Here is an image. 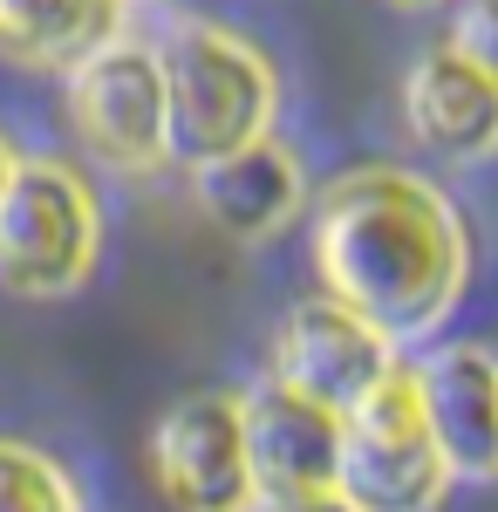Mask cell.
I'll return each mask as SVG.
<instances>
[{"label":"cell","instance_id":"cell-1","mask_svg":"<svg viewBox=\"0 0 498 512\" xmlns=\"http://www.w3.org/2000/svg\"><path fill=\"white\" fill-rule=\"evenodd\" d=\"M314 274L321 294L383 328L396 349L437 335L471 274L458 205L417 171L369 164L335 178L314 205Z\"/></svg>","mask_w":498,"mask_h":512},{"label":"cell","instance_id":"cell-2","mask_svg":"<svg viewBox=\"0 0 498 512\" xmlns=\"http://www.w3.org/2000/svg\"><path fill=\"white\" fill-rule=\"evenodd\" d=\"M157 62H164V137H171L178 164L226 158L273 130L280 82H273L267 55L232 28L185 21L157 48Z\"/></svg>","mask_w":498,"mask_h":512},{"label":"cell","instance_id":"cell-3","mask_svg":"<svg viewBox=\"0 0 498 512\" xmlns=\"http://www.w3.org/2000/svg\"><path fill=\"white\" fill-rule=\"evenodd\" d=\"M335 492L355 512H437L444 492H451V465L430 437L417 369L403 355L342 410Z\"/></svg>","mask_w":498,"mask_h":512},{"label":"cell","instance_id":"cell-4","mask_svg":"<svg viewBox=\"0 0 498 512\" xmlns=\"http://www.w3.org/2000/svg\"><path fill=\"white\" fill-rule=\"evenodd\" d=\"M96 246L103 219L76 171L48 158H14V178L0 192V287L28 301L76 294L96 267Z\"/></svg>","mask_w":498,"mask_h":512},{"label":"cell","instance_id":"cell-5","mask_svg":"<svg viewBox=\"0 0 498 512\" xmlns=\"http://www.w3.org/2000/svg\"><path fill=\"white\" fill-rule=\"evenodd\" d=\"M69 76V123L76 137L96 151L103 164L123 171H157L171 158V137H164V62L144 41H103L89 48Z\"/></svg>","mask_w":498,"mask_h":512},{"label":"cell","instance_id":"cell-6","mask_svg":"<svg viewBox=\"0 0 498 512\" xmlns=\"http://www.w3.org/2000/svg\"><path fill=\"white\" fill-rule=\"evenodd\" d=\"M151 478L171 512H246L253 458H246V403L232 390L185 396L151 431Z\"/></svg>","mask_w":498,"mask_h":512},{"label":"cell","instance_id":"cell-7","mask_svg":"<svg viewBox=\"0 0 498 512\" xmlns=\"http://www.w3.org/2000/svg\"><path fill=\"white\" fill-rule=\"evenodd\" d=\"M396 355L403 349L383 328H369L335 294H314V301H294L280 315V328H273V383L314 396L328 410H348Z\"/></svg>","mask_w":498,"mask_h":512},{"label":"cell","instance_id":"cell-8","mask_svg":"<svg viewBox=\"0 0 498 512\" xmlns=\"http://www.w3.org/2000/svg\"><path fill=\"white\" fill-rule=\"evenodd\" d=\"M417 369V396L430 437L444 451L451 478L471 485H492L498 478V362L478 342H451V349H430Z\"/></svg>","mask_w":498,"mask_h":512},{"label":"cell","instance_id":"cell-9","mask_svg":"<svg viewBox=\"0 0 498 512\" xmlns=\"http://www.w3.org/2000/svg\"><path fill=\"white\" fill-rule=\"evenodd\" d=\"M403 123L423 151L451 164H478L498 151V82L471 69L458 48H430L403 76Z\"/></svg>","mask_w":498,"mask_h":512},{"label":"cell","instance_id":"cell-10","mask_svg":"<svg viewBox=\"0 0 498 512\" xmlns=\"http://www.w3.org/2000/svg\"><path fill=\"white\" fill-rule=\"evenodd\" d=\"M192 192H198V212L226 239H239V246L273 239L307 205L301 164H294L287 144H273V130L253 137V144H239V151H226V158L192 164Z\"/></svg>","mask_w":498,"mask_h":512},{"label":"cell","instance_id":"cell-11","mask_svg":"<svg viewBox=\"0 0 498 512\" xmlns=\"http://www.w3.org/2000/svg\"><path fill=\"white\" fill-rule=\"evenodd\" d=\"M239 403H246V458H253V485L260 492H314V485H335L342 410L287 390L273 376L253 396H239Z\"/></svg>","mask_w":498,"mask_h":512},{"label":"cell","instance_id":"cell-12","mask_svg":"<svg viewBox=\"0 0 498 512\" xmlns=\"http://www.w3.org/2000/svg\"><path fill=\"white\" fill-rule=\"evenodd\" d=\"M130 0H0V48L28 69H76L123 35Z\"/></svg>","mask_w":498,"mask_h":512},{"label":"cell","instance_id":"cell-13","mask_svg":"<svg viewBox=\"0 0 498 512\" xmlns=\"http://www.w3.org/2000/svg\"><path fill=\"white\" fill-rule=\"evenodd\" d=\"M0 512H82V499L48 451L0 437Z\"/></svg>","mask_w":498,"mask_h":512},{"label":"cell","instance_id":"cell-14","mask_svg":"<svg viewBox=\"0 0 498 512\" xmlns=\"http://www.w3.org/2000/svg\"><path fill=\"white\" fill-rule=\"evenodd\" d=\"M451 48H458L471 69H485L498 82V0H458V14H451Z\"/></svg>","mask_w":498,"mask_h":512},{"label":"cell","instance_id":"cell-15","mask_svg":"<svg viewBox=\"0 0 498 512\" xmlns=\"http://www.w3.org/2000/svg\"><path fill=\"white\" fill-rule=\"evenodd\" d=\"M246 512H355V506H348L335 485H314V492H253Z\"/></svg>","mask_w":498,"mask_h":512},{"label":"cell","instance_id":"cell-16","mask_svg":"<svg viewBox=\"0 0 498 512\" xmlns=\"http://www.w3.org/2000/svg\"><path fill=\"white\" fill-rule=\"evenodd\" d=\"M7 178H14V144L0 137V192H7Z\"/></svg>","mask_w":498,"mask_h":512},{"label":"cell","instance_id":"cell-17","mask_svg":"<svg viewBox=\"0 0 498 512\" xmlns=\"http://www.w3.org/2000/svg\"><path fill=\"white\" fill-rule=\"evenodd\" d=\"M396 7H430V0H396Z\"/></svg>","mask_w":498,"mask_h":512},{"label":"cell","instance_id":"cell-18","mask_svg":"<svg viewBox=\"0 0 498 512\" xmlns=\"http://www.w3.org/2000/svg\"><path fill=\"white\" fill-rule=\"evenodd\" d=\"M492 362H498V349H492Z\"/></svg>","mask_w":498,"mask_h":512}]
</instances>
